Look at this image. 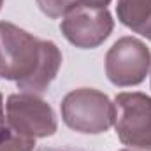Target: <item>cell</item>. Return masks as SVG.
<instances>
[{"instance_id":"6da1fadb","label":"cell","mask_w":151,"mask_h":151,"mask_svg":"<svg viewBox=\"0 0 151 151\" xmlns=\"http://www.w3.org/2000/svg\"><path fill=\"white\" fill-rule=\"evenodd\" d=\"M62 67V53L51 40L37 39L9 21H0V77L16 81L25 93H44Z\"/></svg>"},{"instance_id":"7a4b0ae2","label":"cell","mask_w":151,"mask_h":151,"mask_svg":"<svg viewBox=\"0 0 151 151\" xmlns=\"http://www.w3.org/2000/svg\"><path fill=\"white\" fill-rule=\"evenodd\" d=\"M60 109L65 125L81 134H102L114 125V102L106 93L93 88L69 91Z\"/></svg>"},{"instance_id":"3957f363","label":"cell","mask_w":151,"mask_h":151,"mask_svg":"<svg viewBox=\"0 0 151 151\" xmlns=\"http://www.w3.org/2000/svg\"><path fill=\"white\" fill-rule=\"evenodd\" d=\"M114 107L118 139L134 150L151 151V97L141 91L118 93Z\"/></svg>"},{"instance_id":"277c9868","label":"cell","mask_w":151,"mask_h":151,"mask_svg":"<svg viewBox=\"0 0 151 151\" xmlns=\"http://www.w3.org/2000/svg\"><path fill=\"white\" fill-rule=\"evenodd\" d=\"M5 121L14 132L40 139L56 132L58 123L51 106L35 93H14L9 95L5 104Z\"/></svg>"},{"instance_id":"5b68a950","label":"cell","mask_w":151,"mask_h":151,"mask_svg":"<svg viewBox=\"0 0 151 151\" xmlns=\"http://www.w3.org/2000/svg\"><path fill=\"white\" fill-rule=\"evenodd\" d=\"M151 69V51L135 37H121L106 55V76L119 86L141 84Z\"/></svg>"},{"instance_id":"8992f818","label":"cell","mask_w":151,"mask_h":151,"mask_svg":"<svg viewBox=\"0 0 151 151\" xmlns=\"http://www.w3.org/2000/svg\"><path fill=\"white\" fill-rule=\"evenodd\" d=\"M114 19L107 9L77 5L67 16H63L60 30L70 44L81 49L99 47L111 35Z\"/></svg>"},{"instance_id":"52a82bcc","label":"cell","mask_w":151,"mask_h":151,"mask_svg":"<svg viewBox=\"0 0 151 151\" xmlns=\"http://www.w3.org/2000/svg\"><path fill=\"white\" fill-rule=\"evenodd\" d=\"M116 14L127 28L151 40V0H118Z\"/></svg>"},{"instance_id":"ba28073f","label":"cell","mask_w":151,"mask_h":151,"mask_svg":"<svg viewBox=\"0 0 151 151\" xmlns=\"http://www.w3.org/2000/svg\"><path fill=\"white\" fill-rule=\"evenodd\" d=\"M35 139L25 137L4 125L0 128V151H34Z\"/></svg>"},{"instance_id":"9c48e42d","label":"cell","mask_w":151,"mask_h":151,"mask_svg":"<svg viewBox=\"0 0 151 151\" xmlns=\"http://www.w3.org/2000/svg\"><path fill=\"white\" fill-rule=\"evenodd\" d=\"M39 9L51 19L67 16L70 11H74L79 5L77 0H35Z\"/></svg>"},{"instance_id":"30bf717a","label":"cell","mask_w":151,"mask_h":151,"mask_svg":"<svg viewBox=\"0 0 151 151\" xmlns=\"http://www.w3.org/2000/svg\"><path fill=\"white\" fill-rule=\"evenodd\" d=\"M79 5H86V7H99V9H106L111 0H77Z\"/></svg>"},{"instance_id":"8fae6325","label":"cell","mask_w":151,"mask_h":151,"mask_svg":"<svg viewBox=\"0 0 151 151\" xmlns=\"http://www.w3.org/2000/svg\"><path fill=\"white\" fill-rule=\"evenodd\" d=\"M5 125V114H4V97L0 93V128Z\"/></svg>"},{"instance_id":"7c38bea8","label":"cell","mask_w":151,"mask_h":151,"mask_svg":"<svg viewBox=\"0 0 151 151\" xmlns=\"http://www.w3.org/2000/svg\"><path fill=\"white\" fill-rule=\"evenodd\" d=\"M44 151H72V150H44Z\"/></svg>"},{"instance_id":"4fadbf2b","label":"cell","mask_w":151,"mask_h":151,"mask_svg":"<svg viewBox=\"0 0 151 151\" xmlns=\"http://www.w3.org/2000/svg\"><path fill=\"white\" fill-rule=\"evenodd\" d=\"M2 5H4V0H0V9H2Z\"/></svg>"},{"instance_id":"5bb4252c","label":"cell","mask_w":151,"mask_h":151,"mask_svg":"<svg viewBox=\"0 0 151 151\" xmlns=\"http://www.w3.org/2000/svg\"><path fill=\"white\" fill-rule=\"evenodd\" d=\"M121 151H130V150H121Z\"/></svg>"}]
</instances>
